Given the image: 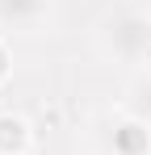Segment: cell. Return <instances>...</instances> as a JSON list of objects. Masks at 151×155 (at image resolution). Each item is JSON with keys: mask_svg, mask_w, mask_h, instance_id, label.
I'll return each instance as SVG.
<instances>
[{"mask_svg": "<svg viewBox=\"0 0 151 155\" xmlns=\"http://www.w3.org/2000/svg\"><path fill=\"white\" fill-rule=\"evenodd\" d=\"M97 42L118 63H143L151 59V17L139 8H113L109 17H101Z\"/></svg>", "mask_w": 151, "mask_h": 155, "instance_id": "1", "label": "cell"}, {"mask_svg": "<svg viewBox=\"0 0 151 155\" xmlns=\"http://www.w3.org/2000/svg\"><path fill=\"white\" fill-rule=\"evenodd\" d=\"M105 147L109 155H151V126L130 113H118L105 130Z\"/></svg>", "mask_w": 151, "mask_h": 155, "instance_id": "2", "label": "cell"}, {"mask_svg": "<svg viewBox=\"0 0 151 155\" xmlns=\"http://www.w3.org/2000/svg\"><path fill=\"white\" fill-rule=\"evenodd\" d=\"M50 21V0H0V29L4 34H34Z\"/></svg>", "mask_w": 151, "mask_h": 155, "instance_id": "3", "label": "cell"}, {"mask_svg": "<svg viewBox=\"0 0 151 155\" xmlns=\"http://www.w3.org/2000/svg\"><path fill=\"white\" fill-rule=\"evenodd\" d=\"M34 147V130L21 113H0V155H29Z\"/></svg>", "mask_w": 151, "mask_h": 155, "instance_id": "4", "label": "cell"}, {"mask_svg": "<svg viewBox=\"0 0 151 155\" xmlns=\"http://www.w3.org/2000/svg\"><path fill=\"white\" fill-rule=\"evenodd\" d=\"M122 113H130V117H139V122L151 126V71H139L130 80V88L122 97Z\"/></svg>", "mask_w": 151, "mask_h": 155, "instance_id": "5", "label": "cell"}, {"mask_svg": "<svg viewBox=\"0 0 151 155\" xmlns=\"http://www.w3.org/2000/svg\"><path fill=\"white\" fill-rule=\"evenodd\" d=\"M13 80V46H8V38H0V88Z\"/></svg>", "mask_w": 151, "mask_h": 155, "instance_id": "6", "label": "cell"}]
</instances>
